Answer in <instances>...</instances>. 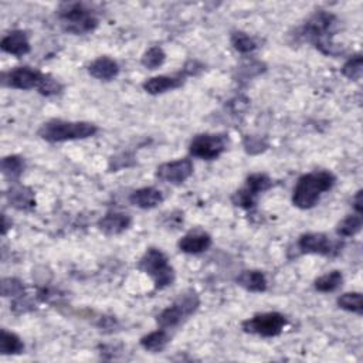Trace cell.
<instances>
[{
    "instance_id": "1",
    "label": "cell",
    "mask_w": 363,
    "mask_h": 363,
    "mask_svg": "<svg viewBox=\"0 0 363 363\" xmlns=\"http://www.w3.org/2000/svg\"><path fill=\"white\" fill-rule=\"evenodd\" d=\"M336 183V178L328 170H317L302 175L293 192V203L301 210H308L318 204L321 196L331 190Z\"/></svg>"
},
{
    "instance_id": "2",
    "label": "cell",
    "mask_w": 363,
    "mask_h": 363,
    "mask_svg": "<svg viewBox=\"0 0 363 363\" xmlns=\"http://www.w3.org/2000/svg\"><path fill=\"white\" fill-rule=\"evenodd\" d=\"M336 23V16L330 12H317L310 21L305 23L301 30V34L307 42L312 43L319 51L327 55H335L339 51L336 50L332 37L334 26Z\"/></svg>"
},
{
    "instance_id": "3",
    "label": "cell",
    "mask_w": 363,
    "mask_h": 363,
    "mask_svg": "<svg viewBox=\"0 0 363 363\" xmlns=\"http://www.w3.org/2000/svg\"><path fill=\"white\" fill-rule=\"evenodd\" d=\"M98 132V126L91 122L84 121H63V120H51L43 124L39 129V137L47 142H67L87 139L94 137Z\"/></svg>"
},
{
    "instance_id": "4",
    "label": "cell",
    "mask_w": 363,
    "mask_h": 363,
    "mask_svg": "<svg viewBox=\"0 0 363 363\" xmlns=\"http://www.w3.org/2000/svg\"><path fill=\"white\" fill-rule=\"evenodd\" d=\"M62 26L66 31L72 34L91 33L98 26V17L92 9L83 2L63 3L57 12Z\"/></svg>"
},
{
    "instance_id": "5",
    "label": "cell",
    "mask_w": 363,
    "mask_h": 363,
    "mask_svg": "<svg viewBox=\"0 0 363 363\" xmlns=\"http://www.w3.org/2000/svg\"><path fill=\"white\" fill-rule=\"evenodd\" d=\"M139 270L154 280L157 290H165L175 282L176 274L166 254L157 247H150L139 260Z\"/></svg>"
},
{
    "instance_id": "6",
    "label": "cell",
    "mask_w": 363,
    "mask_h": 363,
    "mask_svg": "<svg viewBox=\"0 0 363 363\" xmlns=\"http://www.w3.org/2000/svg\"><path fill=\"white\" fill-rule=\"evenodd\" d=\"M199 295L193 290L185 291L158 315L157 322L163 330H174L192 317L199 310Z\"/></svg>"
},
{
    "instance_id": "7",
    "label": "cell",
    "mask_w": 363,
    "mask_h": 363,
    "mask_svg": "<svg viewBox=\"0 0 363 363\" xmlns=\"http://www.w3.org/2000/svg\"><path fill=\"white\" fill-rule=\"evenodd\" d=\"M286 325V318L280 312H264L257 314L241 323L244 332L258 335L263 338L278 336Z\"/></svg>"
},
{
    "instance_id": "8",
    "label": "cell",
    "mask_w": 363,
    "mask_h": 363,
    "mask_svg": "<svg viewBox=\"0 0 363 363\" xmlns=\"http://www.w3.org/2000/svg\"><path fill=\"white\" fill-rule=\"evenodd\" d=\"M227 146L228 138L226 133H200L190 142L189 152L195 158L213 161L223 154Z\"/></svg>"
},
{
    "instance_id": "9",
    "label": "cell",
    "mask_w": 363,
    "mask_h": 363,
    "mask_svg": "<svg viewBox=\"0 0 363 363\" xmlns=\"http://www.w3.org/2000/svg\"><path fill=\"white\" fill-rule=\"evenodd\" d=\"M47 74L31 68V67H17L3 75V84L14 90H40Z\"/></svg>"
},
{
    "instance_id": "10",
    "label": "cell",
    "mask_w": 363,
    "mask_h": 363,
    "mask_svg": "<svg viewBox=\"0 0 363 363\" xmlns=\"http://www.w3.org/2000/svg\"><path fill=\"white\" fill-rule=\"evenodd\" d=\"M297 245L298 250L304 254H319L323 257H332L340 250L339 244L332 241L331 237L323 233L302 234Z\"/></svg>"
},
{
    "instance_id": "11",
    "label": "cell",
    "mask_w": 363,
    "mask_h": 363,
    "mask_svg": "<svg viewBox=\"0 0 363 363\" xmlns=\"http://www.w3.org/2000/svg\"><path fill=\"white\" fill-rule=\"evenodd\" d=\"M192 175H193V163L187 158L162 163L157 170V178L170 185H182Z\"/></svg>"
},
{
    "instance_id": "12",
    "label": "cell",
    "mask_w": 363,
    "mask_h": 363,
    "mask_svg": "<svg viewBox=\"0 0 363 363\" xmlns=\"http://www.w3.org/2000/svg\"><path fill=\"white\" fill-rule=\"evenodd\" d=\"M212 236L209 233L203 232V230H195V232H190L186 236H183L179 243L178 247L182 253L186 254H200L207 252L210 247H212Z\"/></svg>"
},
{
    "instance_id": "13",
    "label": "cell",
    "mask_w": 363,
    "mask_h": 363,
    "mask_svg": "<svg viewBox=\"0 0 363 363\" xmlns=\"http://www.w3.org/2000/svg\"><path fill=\"white\" fill-rule=\"evenodd\" d=\"M186 75L179 72L176 75H158L144 83V90L150 95H159L172 90L180 88L185 84Z\"/></svg>"
},
{
    "instance_id": "14",
    "label": "cell",
    "mask_w": 363,
    "mask_h": 363,
    "mask_svg": "<svg viewBox=\"0 0 363 363\" xmlns=\"http://www.w3.org/2000/svg\"><path fill=\"white\" fill-rule=\"evenodd\" d=\"M132 217L122 212H108L103 219L98 221V228L108 234V236H117L124 233L131 227Z\"/></svg>"
},
{
    "instance_id": "15",
    "label": "cell",
    "mask_w": 363,
    "mask_h": 363,
    "mask_svg": "<svg viewBox=\"0 0 363 363\" xmlns=\"http://www.w3.org/2000/svg\"><path fill=\"white\" fill-rule=\"evenodd\" d=\"M0 47L8 54H12L14 57H23L30 53V42L29 37L22 30H13L8 33L2 42H0Z\"/></svg>"
},
{
    "instance_id": "16",
    "label": "cell",
    "mask_w": 363,
    "mask_h": 363,
    "mask_svg": "<svg viewBox=\"0 0 363 363\" xmlns=\"http://www.w3.org/2000/svg\"><path fill=\"white\" fill-rule=\"evenodd\" d=\"M131 204L135 207L144 209V210H150L158 207L163 202V193L157 187H141L135 192H132L129 196Z\"/></svg>"
},
{
    "instance_id": "17",
    "label": "cell",
    "mask_w": 363,
    "mask_h": 363,
    "mask_svg": "<svg viewBox=\"0 0 363 363\" xmlns=\"http://www.w3.org/2000/svg\"><path fill=\"white\" fill-rule=\"evenodd\" d=\"M88 72L94 79L101 81H111L118 77L120 66L116 60L109 59V57H98L97 60H94L88 66Z\"/></svg>"
},
{
    "instance_id": "18",
    "label": "cell",
    "mask_w": 363,
    "mask_h": 363,
    "mask_svg": "<svg viewBox=\"0 0 363 363\" xmlns=\"http://www.w3.org/2000/svg\"><path fill=\"white\" fill-rule=\"evenodd\" d=\"M9 203L17 210H30L36 206L34 192L23 185H13L8 192Z\"/></svg>"
},
{
    "instance_id": "19",
    "label": "cell",
    "mask_w": 363,
    "mask_h": 363,
    "mask_svg": "<svg viewBox=\"0 0 363 363\" xmlns=\"http://www.w3.org/2000/svg\"><path fill=\"white\" fill-rule=\"evenodd\" d=\"M236 281L244 290L250 293H264L269 286V281H267L264 273L258 270L241 271Z\"/></svg>"
},
{
    "instance_id": "20",
    "label": "cell",
    "mask_w": 363,
    "mask_h": 363,
    "mask_svg": "<svg viewBox=\"0 0 363 363\" xmlns=\"http://www.w3.org/2000/svg\"><path fill=\"white\" fill-rule=\"evenodd\" d=\"M169 342H170V335L167 334V330L161 328L158 331H154V332L145 335L144 338H141V347L148 352L159 353L165 351Z\"/></svg>"
},
{
    "instance_id": "21",
    "label": "cell",
    "mask_w": 363,
    "mask_h": 363,
    "mask_svg": "<svg viewBox=\"0 0 363 363\" xmlns=\"http://www.w3.org/2000/svg\"><path fill=\"white\" fill-rule=\"evenodd\" d=\"M23 351V340L16 334L2 330V334H0V352L2 355H21Z\"/></svg>"
},
{
    "instance_id": "22",
    "label": "cell",
    "mask_w": 363,
    "mask_h": 363,
    "mask_svg": "<svg viewBox=\"0 0 363 363\" xmlns=\"http://www.w3.org/2000/svg\"><path fill=\"white\" fill-rule=\"evenodd\" d=\"M26 167L25 159L17 155H10L2 159V172L3 175L10 180H17L23 175Z\"/></svg>"
},
{
    "instance_id": "23",
    "label": "cell",
    "mask_w": 363,
    "mask_h": 363,
    "mask_svg": "<svg viewBox=\"0 0 363 363\" xmlns=\"http://www.w3.org/2000/svg\"><path fill=\"white\" fill-rule=\"evenodd\" d=\"M342 282H343V274L340 271L335 270V271H331L328 274H325V275L317 278L314 285H315L317 291L327 294V293L336 291L339 286L342 285Z\"/></svg>"
},
{
    "instance_id": "24",
    "label": "cell",
    "mask_w": 363,
    "mask_h": 363,
    "mask_svg": "<svg viewBox=\"0 0 363 363\" xmlns=\"http://www.w3.org/2000/svg\"><path fill=\"white\" fill-rule=\"evenodd\" d=\"M273 186V180L269 175L265 174H253L245 179V189L254 196H260L261 193L267 192Z\"/></svg>"
},
{
    "instance_id": "25",
    "label": "cell",
    "mask_w": 363,
    "mask_h": 363,
    "mask_svg": "<svg viewBox=\"0 0 363 363\" xmlns=\"http://www.w3.org/2000/svg\"><path fill=\"white\" fill-rule=\"evenodd\" d=\"M362 215H351L348 217L343 219L339 224H338V228H336V233L338 236L340 237H353L356 236L359 232H360V228H362Z\"/></svg>"
},
{
    "instance_id": "26",
    "label": "cell",
    "mask_w": 363,
    "mask_h": 363,
    "mask_svg": "<svg viewBox=\"0 0 363 363\" xmlns=\"http://www.w3.org/2000/svg\"><path fill=\"white\" fill-rule=\"evenodd\" d=\"M230 42H232V46L234 47V50H237L241 54L253 53L258 47L257 42L253 39L250 34H247V33L240 31V30L232 33Z\"/></svg>"
},
{
    "instance_id": "27",
    "label": "cell",
    "mask_w": 363,
    "mask_h": 363,
    "mask_svg": "<svg viewBox=\"0 0 363 363\" xmlns=\"http://www.w3.org/2000/svg\"><path fill=\"white\" fill-rule=\"evenodd\" d=\"M338 305H339V308L345 310L348 312L358 314V315L363 314V301H362V294L360 293L342 294L338 298Z\"/></svg>"
},
{
    "instance_id": "28",
    "label": "cell",
    "mask_w": 363,
    "mask_h": 363,
    "mask_svg": "<svg viewBox=\"0 0 363 363\" xmlns=\"http://www.w3.org/2000/svg\"><path fill=\"white\" fill-rule=\"evenodd\" d=\"M166 60V54L165 51L159 47H150L142 57V66L148 70H157L159 68Z\"/></svg>"
},
{
    "instance_id": "29",
    "label": "cell",
    "mask_w": 363,
    "mask_h": 363,
    "mask_svg": "<svg viewBox=\"0 0 363 363\" xmlns=\"http://www.w3.org/2000/svg\"><path fill=\"white\" fill-rule=\"evenodd\" d=\"M362 72H363V59L360 54L351 57V59L342 67V74L345 75L347 79L353 81L360 80Z\"/></svg>"
},
{
    "instance_id": "30",
    "label": "cell",
    "mask_w": 363,
    "mask_h": 363,
    "mask_svg": "<svg viewBox=\"0 0 363 363\" xmlns=\"http://www.w3.org/2000/svg\"><path fill=\"white\" fill-rule=\"evenodd\" d=\"M2 295L21 298L25 297V285L17 278H3L2 281Z\"/></svg>"
},
{
    "instance_id": "31",
    "label": "cell",
    "mask_w": 363,
    "mask_h": 363,
    "mask_svg": "<svg viewBox=\"0 0 363 363\" xmlns=\"http://www.w3.org/2000/svg\"><path fill=\"white\" fill-rule=\"evenodd\" d=\"M257 196H254L253 193L248 192V190L245 187L237 190V192L233 195L232 200H233V204L237 206V207H241L244 210H250L253 209L256 204H257Z\"/></svg>"
},
{
    "instance_id": "32",
    "label": "cell",
    "mask_w": 363,
    "mask_h": 363,
    "mask_svg": "<svg viewBox=\"0 0 363 363\" xmlns=\"http://www.w3.org/2000/svg\"><path fill=\"white\" fill-rule=\"evenodd\" d=\"M62 91H63V85L59 81H57L55 79H53L51 75H49V74H47V77H46L43 85L39 90V92L42 95H44V97H53V95H59Z\"/></svg>"
},
{
    "instance_id": "33",
    "label": "cell",
    "mask_w": 363,
    "mask_h": 363,
    "mask_svg": "<svg viewBox=\"0 0 363 363\" xmlns=\"http://www.w3.org/2000/svg\"><path fill=\"white\" fill-rule=\"evenodd\" d=\"M244 146L248 154H260L267 149V142L257 137H247L244 139Z\"/></svg>"
},
{
    "instance_id": "34",
    "label": "cell",
    "mask_w": 363,
    "mask_h": 363,
    "mask_svg": "<svg viewBox=\"0 0 363 363\" xmlns=\"http://www.w3.org/2000/svg\"><path fill=\"white\" fill-rule=\"evenodd\" d=\"M203 70V66L199 63V62H189V63H186V66L183 67V74L186 75V77H187V75H196L198 72H200Z\"/></svg>"
},
{
    "instance_id": "35",
    "label": "cell",
    "mask_w": 363,
    "mask_h": 363,
    "mask_svg": "<svg viewBox=\"0 0 363 363\" xmlns=\"http://www.w3.org/2000/svg\"><path fill=\"white\" fill-rule=\"evenodd\" d=\"M352 203H353V209L355 212L358 215H362L363 213V206H362V190H358L355 198L352 199Z\"/></svg>"
}]
</instances>
